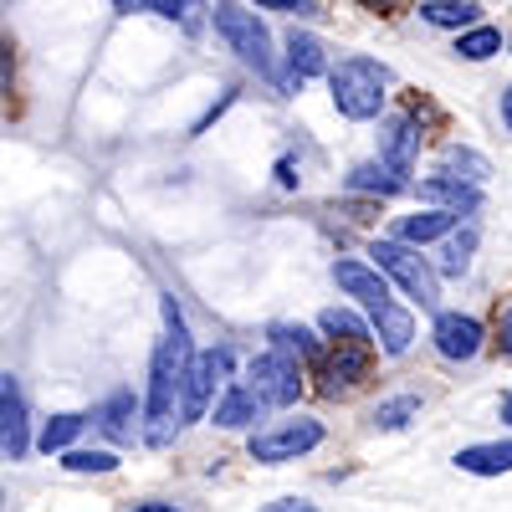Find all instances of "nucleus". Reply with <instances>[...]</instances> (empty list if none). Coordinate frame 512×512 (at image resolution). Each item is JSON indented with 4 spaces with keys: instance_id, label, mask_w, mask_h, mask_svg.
I'll return each mask as SVG.
<instances>
[{
    "instance_id": "obj_1",
    "label": "nucleus",
    "mask_w": 512,
    "mask_h": 512,
    "mask_svg": "<svg viewBox=\"0 0 512 512\" xmlns=\"http://www.w3.org/2000/svg\"><path fill=\"white\" fill-rule=\"evenodd\" d=\"M164 338L154 344V359H149V425H144V441L149 446H169L175 436V415H180V384H185V364L195 359V344H190V328H185V313L175 297H164Z\"/></svg>"
},
{
    "instance_id": "obj_2",
    "label": "nucleus",
    "mask_w": 512,
    "mask_h": 512,
    "mask_svg": "<svg viewBox=\"0 0 512 512\" xmlns=\"http://www.w3.org/2000/svg\"><path fill=\"white\" fill-rule=\"evenodd\" d=\"M328 88H333V108L338 113L364 123V118H379L384 88H390V72H384L379 62H369V57H349V62L328 67Z\"/></svg>"
},
{
    "instance_id": "obj_3",
    "label": "nucleus",
    "mask_w": 512,
    "mask_h": 512,
    "mask_svg": "<svg viewBox=\"0 0 512 512\" xmlns=\"http://www.w3.org/2000/svg\"><path fill=\"white\" fill-rule=\"evenodd\" d=\"M210 21H216V31L226 36V47H231L246 67H256L262 77H272L277 88H282V77H277V67H272V36H267L262 21H256V11H246L241 0H216V6H210Z\"/></svg>"
},
{
    "instance_id": "obj_4",
    "label": "nucleus",
    "mask_w": 512,
    "mask_h": 512,
    "mask_svg": "<svg viewBox=\"0 0 512 512\" xmlns=\"http://www.w3.org/2000/svg\"><path fill=\"white\" fill-rule=\"evenodd\" d=\"M369 256H374L369 267H374L384 282H400V287L415 297L420 308H436V303H441L436 267L425 262V256H420L415 246H400V241H390V236H384V241H374V246H369Z\"/></svg>"
},
{
    "instance_id": "obj_5",
    "label": "nucleus",
    "mask_w": 512,
    "mask_h": 512,
    "mask_svg": "<svg viewBox=\"0 0 512 512\" xmlns=\"http://www.w3.org/2000/svg\"><path fill=\"white\" fill-rule=\"evenodd\" d=\"M241 384L251 390V400L262 405V410H282V405H292L297 395H303V364H292L287 354L267 349V354H256L246 364V379Z\"/></svg>"
},
{
    "instance_id": "obj_6",
    "label": "nucleus",
    "mask_w": 512,
    "mask_h": 512,
    "mask_svg": "<svg viewBox=\"0 0 512 512\" xmlns=\"http://www.w3.org/2000/svg\"><path fill=\"white\" fill-rule=\"evenodd\" d=\"M231 384V349H205L185 364V384H180V425L205 420L216 390Z\"/></svg>"
},
{
    "instance_id": "obj_7",
    "label": "nucleus",
    "mask_w": 512,
    "mask_h": 512,
    "mask_svg": "<svg viewBox=\"0 0 512 512\" xmlns=\"http://www.w3.org/2000/svg\"><path fill=\"white\" fill-rule=\"evenodd\" d=\"M323 441V425L313 415H292L272 431H256L251 436V461H267V466H282V461H297L303 451H313Z\"/></svg>"
},
{
    "instance_id": "obj_8",
    "label": "nucleus",
    "mask_w": 512,
    "mask_h": 512,
    "mask_svg": "<svg viewBox=\"0 0 512 512\" xmlns=\"http://www.w3.org/2000/svg\"><path fill=\"white\" fill-rule=\"evenodd\" d=\"M31 451V420H26V395L16 374H0V456L21 461Z\"/></svg>"
},
{
    "instance_id": "obj_9",
    "label": "nucleus",
    "mask_w": 512,
    "mask_h": 512,
    "mask_svg": "<svg viewBox=\"0 0 512 512\" xmlns=\"http://www.w3.org/2000/svg\"><path fill=\"white\" fill-rule=\"evenodd\" d=\"M333 282L344 287L369 318H374L379 308H390V303H395V297H390V282H384L374 267H364V262H349V256H344V262H333Z\"/></svg>"
},
{
    "instance_id": "obj_10",
    "label": "nucleus",
    "mask_w": 512,
    "mask_h": 512,
    "mask_svg": "<svg viewBox=\"0 0 512 512\" xmlns=\"http://www.w3.org/2000/svg\"><path fill=\"white\" fill-rule=\"evenodd\" d=\"M415 154H420V128L415 118H384V134H379V164L395 169L405 180L415 169Z\"/></svg>"
},
{
    "instance_id": "obj_11",
    "label": "nucleus",
    "mask_w": 512,
    "mask_h": 512,
    "mask_svg": "<svg viewBox=\"0 0 512 512\" xmlns=\"http://www.w3.org/2000/svg\"><path fill=\"white\" fill-rule=\"evenodd\" d=\"M436 349L441 359H477L482 354V323L472 313H441L436 318Z\"/></svg>"
},
{
    "instance_id": "obj_12",
    "label": "nucleus",
    "mask_w": 512,
    "mask_h": 512,
    "mask_svg": "<svg viewBox=\"0 0 512 512\" xmlns=\"http://www.w3.org/2000/svg\"><path fill=\"white\" fill-rule=\"evenodd\" d=\"M415 190H420V200H431V210H451V216H477L482 210V190L461 185L451 175H431V180H420Z\"/></svg>"
},
{
    "instance_id": "obj_13",
    "label": "nucleus",
    "mask_w": 512,
    "mask_h": 512,
    "mask_svg": "<svg viewBox=\"0 0 512 512\" xmlns=\"http://www.w3.org/2000/svg\"><path fill=\"white\" fill-rule=\"evenodd\" d=\"M323 390L328 395H349L354 384H364V374H369V349H333V354H323Z\"/></svg>"
},
{
    "instance_id": "obj_14",
    "label": "nucleus",
    "mask_w": 512,
    "mask_h": 512,
    "mask_svg": "<svg viewBox=\"0 0 512 512\" xmlns=\"http://www.w3.org/2000/svg\"><path fill=\"white\" fill-rule=\"evenodd\" d=\"M267 338H272V349L287 354L292 364H323V354H328L323 338H318L313 328H303V323H272Z\"/></svg>"
},
{
    "instance_id": "obj_15",
    "label": "nucleus",
    "mask_w": 512,
    "mask_h": 512,
    "mask_svg": "<svg viewBox=\"0 0 512 512\" xmlns=\"http://www.w3.org/2000/svg\"><path fill=\"white\" fill-rule=\"evenodd\" d=\"M456 226H461V216H451V210H420V216H405V221L395 226L390 241H400V246H425V241L451 236Z\"/></svg>"
},
{
    "instance_id": "obj_16",
    "label": "nucleus",
    "mask_w": 512,
    "mask_h": 512,
    "mask_svg": "<svg viewBox=\"0 0 512 512\" xmlns=\"http://www.w3.org/2000/svg\"><path fill=\"white\" fill-rule=\"evenodd\" d=\"M256 415H262V405L251 400V390H246L241 379H231L226 390H221V400H216V415H210V420H216L221 431H246V425H251Z\"/></svg>"
},
{
    "instance_id": "obj_17",
    "label": "nucleus",
    "mask_w": 512,
    "mask_h": 512,
    "mask_svg": "<svg viewBox=\"0 0 512 512\" xmlns=\"http://www.w3.org/2000/svg\"><path fill=\"white\" fill-rule=\"evenodd\" d=\"M98 425H103V436L108 441H134V425H139V400L128 395V390H113L98 410Z\"/></svg>"
},
{
    "instance_id": "obj_18",
    "label": "nucleus",
    "mask_w": 512,
    "mask_h": 512,
    "mask_svg": "<svg viewBox=\"0 0 512 512\" xmlns=\"http://www.w3.org/2000/svg\"><path fill=\"white\" fill-rule=\"evenodd\" d=\"M287 72H292V82L303 88L308 77H323L328 72V57H323V41L318 36H287Z\"/></svg>"
},
{
    "instance_id": "obj_19",
    "label": "nucleus",
    "mask_w": 512,
    "mask_h": 512,
    "mask_svg": "<svg viewBox=\"0 0 512 512\" xmlns=\"http://www.w3.org/2000/svg\"><path fill=\"white\" fill-rule=\"evenodd\" d=\"M441 175H451V180H461V185H487L492 180V164L477 154V149H466V144H446L441 149Z\"/></svg>"
},
{
    "instance_id": "obj_20",
    "label": "nucleus",
    "mask_w": 512,
    "mask_h": 512,
    "mask_svg": "<svg viewBox=\"0 0 512 512\" xmlns=\"http://www.w3.org/2000/svg\"><path fill=\"white\" fill-rule=\"evenodd\" d=\"M318 328L333 338L338 349H369L374 344V333L364 328V318H354L349 308H323L318 313Z\"/></svg>"
},
{
    "instance_id": "obj_21",
    "label": "nucleus",
    "mask_w": 512,
    "mask_h": 512,
    "mask_svg": "<svg viewBox=\"0 0 512 512\" xmlns=\"http://www.w3.org/2000/svg\"><path fill=\"white\" fill-rule=\"evenodd\" d=\"M456 466L472 477H502L512 472V441H492V446H466L456 451Z\"/></svg>"
},
{
    "instance_id": "obj_22",
    "label": "nucleus",
    "mask_w": 512,
    "mask_h": 512,
    "mask_svg": "<svg viewBox=\"0 0 512 512\" xmlns=\"http://www.w3.org/2000/svg\"><path fill=\"white\" fill-rule=\"evenodd\" d=\"M472 251H477V226L466 221L461 231L441 236V251H436V272H441V277H461L466 267H472Z\"/></svg>"
},
{
    "instance_id": "obj_23",
    "label": "nucleus",
    "mask_w": 512,
    "mask_h": 512,
    "mask_svg": "<svg viewBox=\"0 0 512 512\" xmlns=\"http://www.w3.org/2000/svg\"><path fill=\"white\" fill-rule=\"evenodd\" d=\"M344 185H349L354 195H379V200H390V195L405 190V180L395 175V169H384L379 159H374V164H354L349 175H344Z\"/></svg>"
},
{
    "instance_id": "obj_24",
    "label": "nucleus",
    "mask_w": 512,
    "mask_h": 512,
    "mask_svg": "<svg viewBox=\"0 0 512 512\" xmlns=\"http://www.w3.org/2000/svg\"><path fill=\"white\" fill-rule=\"evenodd\" d=\"M374 328H379V349H384V354H395V359L410 349V338H415V318H410L400 303L379 308V313H374Z\"/></svg>"
},
{
    "instance_id": "obj_25",
    "label": "nucleus",
    "mask_w": 512,
    "mask_h": 512,
    "mask_svg": "<svg viewBox=\"0 0 512 512\" xmlns=\"http://www.w3.org/2000/svg\"><path fill=\"white\" fill-rule=\"evenodd\" d=\"M420 16L431 26H446V31H472L482 21V6L477 0H425Z\"/></svg>"
},
{
    "instance_id": "obj_26",
    "label": "nucleus",
    "mask_w": 512,
    "mask_h": 512,
    "mask_svg": "<svg viewBox=\"0 0 512 512\" xmlns=\"http://www.w3.org/2000/svg\"><path fill=\"white\" fill-rule=\"evenodd\" d=\"M82 425H88V415H77V410H67V415H52L47 425H41L36 446L47 451V456H62V451H72V441L82 436Z\"/></svg>"
},
{
    "instance_id": "obj_27",
    "label": "nucleus",
    "mask_w": 512,
    "mask_h": 512,
    "mask_svg": "<svg viewBox=\"0 0 512 512\" xmlns=\"http://www.w3.org/2000/svg\"><path fill=\"white\" fill-rule=\"evenodd\" d=\"M456 52H461L466 62H487V57L502 52V31H497V26H472V31H461V36H456Z\"/></svg>"
},
{
    "instance_id": "obj_28",
    "label": "nucleus",
    "mask_w": 512,
    "mask_h": 512,
    "mask_svg": "<svg viewBox=\"0 0 512 512\" xmlns=\"http://www.w3.org/2000/svg\"><path fill=\"white\" fill-rule=\"evenodd\" d=\"M410 415H420V400L415 395H395V400H379L369 420H374V431H405Z\"/></svg>"
},
{
    "instance_id": "obj_29",
    "label": "nucleus",
    "mask_w": 512,
    "mask_h": 512,
    "mask_svg": "<svg viewBox=\"0 0 512 512\" xmlns=\"http://www.w3.org/2000/svg\"><path fill=\"white\" fill-rule=\"evenodd\" d=\"M62 466L67 472H118V456L113 451H62Z\"/></svg>"
},
{
    "instance_id": "obj_30",
    "label": "nucleus",
    "mask_w": 512,
    "mask_h": 512,
    "mask_svg": "<svg viewBox=\"0 0 512 512\" xmlns=\"http://www.w3.org/2000/svg\"><path fill=\"white\" fill-rule=\"evenodd\" d=\"M154 11L169 16V21H180V26H200V0H154Z\"/></svg>"
},
{
    "instance_id": "obj_31",
    "label": "nucleus",
    "mask_w": 512,
    "mask_h": 512,
    "mask_svg": "<svg viewBox=\"0 0 512 512\" xmlns=\"http://www.w3.org/2000/svg\"><path fill=\"white\" fill-rule=\"evenodd\" d=\"M256 11H282V16H318V0H251Z\"/></svg>"
},
{
    "instance_id": "obj_32",
    "label": "nucleus",
    "mask_w": 512,
    "mask_h": 512,
    "mask_svg": "<svg viewBox=\"0 0 512 512\" xmlns=\"http://www.w3.org/2000/svg\"><path fill=\"white\" fill-rule=\"evenodd\" d=\"M11 77H16V57H11L6 41H0V93H11Z\"/></svg>"
},
{
    "instance_id": "obj_33",
    "label": "nucleus",
    "mask_w": 512,
    "mask_h": 512,
    "mask_svg": "<svg viewBox=\"0 0 512 512\" xmlns=\"http://www.w3.org/2000/svg\"><path fill=\"white\" fill-rule=\"evenodd\" d=\"M262 512H318L313 502H303V497H282V502H267Z\"/></svg>"
},
{
    "instance_id": "obj_34",
    "label": "nucleus",
    "mask_w": 512,
    "mask_h": 512,
    "mask_svg": "<svg viewBox=\"0 0 512 512\" xmlns=\"http://www.w3.org/2000/svg\"><path fill=\"white\" fill-rule=\"evenodd\" d=\"M277 185H282V190H297V169H292V159L277 164Z\"/></svg>"
},
{
    "instance_id": "obj_35",
    "label": "nucleus",
    "mask_w": 512,
    "mask_h": 512,
    "mask_svg": "<svg viewBox=\"0 0 512 512\" xmlns=\"http://www.w3.org/2000/svg\"><path fill=\"white\" fill-rule=\"evenodd\" d=\"M113 6H118L123 16H134V11H154V0H113Z\"/></svg>"
},
{
    "instance_id": "obj_36",
    "label": "nucleus",
    "mask_w": 512,
    "mask_h": 512,
    "mask_svg": "<svg viewBox=\"0 0 512 512\" xmlns=\"http://www.w3.org/2000/svg\"><path fill=\"white\" fill-rule=\"evenodd\" d=\"M128 512H180V507H175V502H134Z\"/></svg>"
},
{
    "instance_id": "obj_37",
    "label": "nucleus",
    "mask_w": 512,
    "mask_h": 512,
    "mask_svg": "<svg viewBox=\"0 0 512 512\" xmlns=\"http://www.w3.org/2000/svg\"><path fill=\"white\" fill-rule=\"evenodd\" d=\"M502 349H507V354H512V308H507V313H502Z\"/></svg>"
},
{
    "instance_id": "obj_38",
    "label": "nucleus",
    "mask_w": 512,
    "mask_h": 512,
    "mask_svg": "<svg viewBox=\"0 0 512 512\" xmlns=\"http://www.w3.org/2000/svg\"><path fill=\"white\" fill-rule=\"evenodd\" d=\"M502 123H507V134H512V88H502Z\"/></svg>"
},
{
    "instance_id": "obj_39",
    "label": "nucleus",
    "mask_w": 512,
    "mask_h": 512,
    "mask_svg": "<svg viewBox=\"0 0 512 512\" xmlns=\"http://www.w3.org/2000/svg\"><path fill=\"white\" fill-rule=\"evenodd\" d=\"M364 6H369V11H384V16H390V11H400V0H364Z\"/></svg>"
},
{
    "instance_id": "obj_40",
    "label": "nucleus",
    "mask_w": 512,
    "mask_h": 512,
    "mask_svg": "<svg viewBox=\"0 0 512 512\" xmlns=\"http://www.w3.org/2000/svg\"><path fill=\"white\" fill-rule=\"evenodd\" d=\"M502 420L512 425V395H502Z\"/></svg>"
},
{
    "instance_id": "obj_41",
    "label": "nucleus",
    "mask_w": 512,
    "mask_h": 512,
    "mask_svg": "<svg viewBox=\"0 0 512 512\" xmlns=\"http://www.w3.org/2000/svg\"><path fill=\"white\" fill-rule=\"evenodd\" d=\"M0 502H6V497H0Z\"/></svg>"
}]
</instances>
